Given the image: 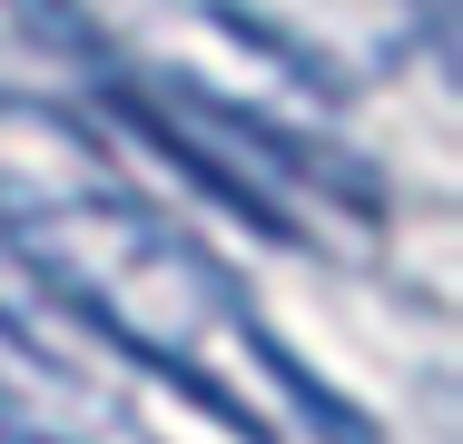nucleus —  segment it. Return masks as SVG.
I'll use <instances>...</instances> for the list:
<instances>
[{
  "mask_svg": "<svg viewBox=\"0 0 463 444\" xmlns=\"http://www.w3.org/2000/svg\"><path fill=\"white\" fill-rule=\"evenodd\" d=\"M0 247L30 266L99 346L138 355L148 375H168L178 395H197L237 444H267L257 395H247V365L277 375L286 395H306L316 425L335 444H365L345 425V405H335L326 385H306V365L247 316V296L217 276V257H207L197 237H178L158 208L90 198V188H70V198H10V208H0Z\"/></svg>",
  "mask_w": 463,
  "mask_h": 444,
  "instance_id": "obj_1",
  "label": "nucleus"
},
{
  "mask_svg": "<svg viewBox=\"0 0 463 444\" xmlns=\"http://www.w3.org/2000/svg\"><path fill=\"white\" fill-rule=\"evenodd\" d=\"M0 435L10 444H148L99 375L80 316L0 247Z\"/></svg>",
  "mask_w": 463,
  "mask_h": 444,
  "instance_id": "obj_2",
  "label": "nucleus"
}]
</instances>
